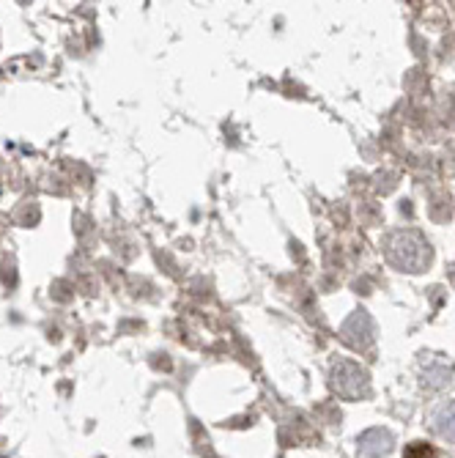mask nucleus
I'll use <instances>...</instances> for the list:
<instances>
[{
	"label": "nucleus",
	"mask_w": 455,
	"mask_h": 458,
	"mask_svg": "<svg viewBox=\"0 0 455 458\" xmlns=\"http://www.w3.org/2000/svg\"><path fill=\"white\" fill-rule=\"evenodd\" d=\"M389 261L406 272H419L430 261V247L419 233L403 230L389 239Z\"/></svg>",
	"instance_id": "f257e3e1"
},
{
	"label": "nucleus",
	"mask_w": 455,
	"mask_h": 458,
	"mask_svg": "<svg viewBox=\"0 0 455 458\" xmlns=\"http://www.w3.org/2000/svg\"><path fill=\"white\" fill-rule=\"evenodd\" d=\"M332 387L345 398H356L367 392V376L354 362H337L332 367Z\"/></svg>",
	"instance_id": "f03ea898"
},
{
	"label": "nucleus",
	"mask_w": 455,
	"mask_h": 458,
	"mask_svg": "<svg viewBox=\"0 0 455 458\" xmlns=\"http://www.w3.org/2000/svg\"><path fill=\"white\" fill-rule=\"evenodd\" d=\"M403 458H436V450L428 442H411L403 450Z\"/></svg>",
	"instance_id": "7ed1b4c3"
}]
</instances>
